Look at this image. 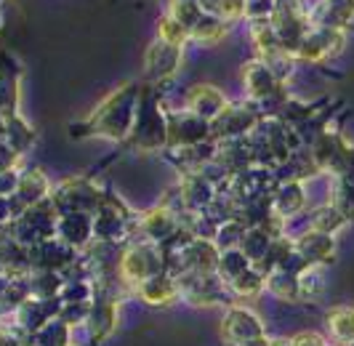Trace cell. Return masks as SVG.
<instances>
[{"label":"cell","instance_id":"obj_7","mask_svg":"<svg viewBox=\"0 0 354 346\" xmlns=\"http://www.w3.org/2000/svg\"><path fill=\"white\" fill-rule=\"evenodd\" d=\"M230 104L224 99V93L213 86H195L189 93H187V109L195 112L205 120H213L218 118Z\"/></svg>","mask_w":354,"mask_h":346},{"label":"cell","instance_id":"obj_12","mask_svg":"<svg viewBox=\"0 0 354 346\" xmlns=\"http://www.w3.org/2000/svg\"><path fill=\"white\" fill-rule=\"evenodd\" d=\"M200 6H203L205 14H213V17L224 19L227 24H232V21L245 19L248 0H200Z\"/></svg>","mask_w":354,"mask_h":346},{"label":"cell","instance_id":"obj_8","mask_svg":"<svg viewBox=\"0 0 354 346\" xmlns=\"http://www.w3.org/2000/svg\"><path fill=\"white\" fill-rule=\"evenodd\" d=\"M352 21H354V0H325V6L312 19V27L349 30Z\"/></svg>","mask_w":354,"mask_h":346},{"label":"cell","instance_id":"obj_15","mask_svg":"<svg viewBox=\"0 0 354 346\" xmlns=\"http://www.w3.org/2000/svg\"><path fill=\"white\" fill-rule=\"evenodd\" d=\"M299 248H301V253H306L309 259H328V256H333V251H336L333 237L325 235V232H309L306 237L299 240Z\"/></svg>","mask_w":354,"mask_h":346},{"label":"cell","instance_id":"obj_4","mask_svg":"<svg viewBox=\"0 0 354 346\" xmlns=\"http://www.w3.org/2000/svg\"><path fill=\"white\" fill-rule=\"evenodd\" d=\"M181 56H184V51L178 46L155 40L147 48V53H144V69H147V75L152 80H165V78L176 75L178 64H181Z\"/></svg>","mask_w":354,"mask_h":346},{"label":"cell","instance_id":"obj_11","mask_svg":"<svg viewBox=\"0 0 354 346\" xmlns=\"http://www.w3.org/2000/svg\"><path fill=\"white\" fill-rule=\"evenodd\" d=\"M91 229H93V224H91L88 213H67L56 224V232L67 242H83L91 235Z\"/></svg>","mask_w":354,"mask_h":346},{"label":"cell","instance_id":"obj_2","mask_svg":"<svg viewBox=\"0 0 354 346\" xmlns=\"http://www.w3.org/2000/svg\"><path fill=\"white\" fill-rule=\"evenodd\" d=\"M346 40H349V33L346 30H336V27H312L304 43L296 51V59L301 62H309V64H317V62H325V59H333L338 53L346 48Z\"/></svg>","mask_w":354,"mask_h":346},{"label":"cell","instance_id":"obj_10","mask_svg":"<svg viewBox=\"0 0 354 346\" xmlns=\"http://www.w3.org/2000/svg\"><path fill=\"white\" fill-rule=\"evenodd\" d=\"M46 194H48V181H46V176L40 171H30L19 179V187H17L19 203H24V206H37Z\"/></svg>","mask_w":354,"mask_h":346},{"label":"cell","instance_id":"obj_1","mask_svg":"<svg viewBox=\"0 0 354 346\" xmlns=\"http://www.w3.org/2000/svg\"><path fill=\"white\" fill-rule=\"evenodd\" d=\"M133 104H136L133 86H125L118 93H112L91 120L93 134L106 138H123L133 122Z\"/></svg>","mask_w":354,"mask_h":346},{"label":"cell","instance_id":"obj_19","mask_svg":"<svg viewBox=\"0 0 354 346\" xmlns=\"http://www.w3.org/2000/svg\"><path fill=\"white\" fill-rule=\"evenodd\" d=\"M272 11H274V0H248L245 19H250V21H264V19H272Z\"/></svg>","mask_w":354,"mask_h":346},{"label":"cell","instance_id":"obj_3","mask_svg":"<svg viewBox=\"0 0 354 346\" xmlns=\"http://www.w3.org/2000/svg\"><path fill=\"white\" fill-rule=\"evenodd\" d=\"M211 134V120L200 118L195 112H171L168 115V144L195 147L203 144Z\"/></svg>","mask_w":354,"mask_h":346},{"label":"cell","instance_id":"obj_6","mask_svg":"<svg viewBox=\"0 0 354 346\" xmlns=\"http://www.w3.org/2000/svg\"><path fill=\"white\" fill-rule=\"evenodd\" d=\"M243 83H245V91H248L256 102H266L269 96H274L277 91H283L280 80L274 78V72L261 59H253V62H248L243 67Z\"/></svg>","mask_w":354,"mask_h":346},{"label":"cell","instance_id":"obj_5","mask_svg":"<svg viewBox=\"0 0 354 346\" xmlns=\"http://www.w3.org/2000/svg\"><path fill=\"white\" fill-rule=\"evenodd\" d=\"M256 125V115L248 107H227L218 118L211 120V134L216 138H240L250 134Z\"/></svg>","mask_w":354,"mask_h":346},{"label":"cell","instance_id":"obj_18","mask_svg":"<svg viewBox=\"0 0 354 346\" xmlns=\"http://www.w3.org/2000/svg\"><path fill=\"white\" fill-rule=\"evenodd\" d=\"M344 221H346V216H344L336 206H325L312 213V226H315V232H325V235L336 232Z\"/></svg>","mask_w":354,"mask_h":346},{"label":"cell","instance_id":"obj_14","mask_svg":"<svg viewBox=\"0 0 354 346\" xmlns=\"http://www.w3.org/2000/svg\"><path fill=\"white\" fill-rule=\"evenodd\" d=\"M165 14L174 17L178 24H184V27L192 33V27L203 19L205 11H203L200 0H168V11H165Z\"/></svg>","mask_w":354,"mask_h":346},{"label":"cell","instance_id":"obj_21","mask_svg":"<svg viewBox=\"0 0 354 346\" xmlns=\"http://www.w3.org/2000/svg\"><path fill=\"white\" fill-rule=\"evenodd\" d=\"M6 3H8V0H0V8H3V6H6Z\"/></svg>","mask_w":354,"mask_h":346},{"label":"cell","instance_id":"obj_16","mask_svg":"<svg viewBox=\"0 0 354 346\" xmlns=\"http://www.w3.org/2000/svg\"><path fill=\"white\" fill-rule=\"evenodd\" d=\"M158 40L162 43H171V46H178V48H184L192 37H189V30L184 27V24H178L174 17H160L158 19Z\"/></svg>","mask_w":354,"mask_h":346},{"label":"cell","instance_id":"obj_17","mask_svg":"<svg viewBox=\"0 0 354 346\" xmlns=\"http://www.w3.org/2000/svg\"><path fill=\"white\" fill-rule=\"evenodd\" d=\"M6 141H8L17 152H24V149L32 144V131L19 120L17 115H11V118H6Z\"/></svg>","mask_w":354,"mask_h":346},{"label":"cell","instance_id":"obj_22","mask_svg":"<svg viewBox=\"0 0 354 346\" xmlns=\"http://www.w3.org/2000/svg\"><path fill=\"white\" fill-rule=\"evenodd\" d=\"M0 27H3V14H0Z\"/></svg>","mask_w":354,"mask_h":346},{"label":"cell","instance_id":"obj_20","mask_svg":"<svg viewBox=\"0 0 354 346\" xmlns=\"http://www.w3.org/2000/svg\"><path fill=\"white\" fill-rule=\"evenodd\" d=\"M17 149L11 147V144H6V141H0V173L11 171V165L17 163Z\"/></svg>","mask_w":354,"mask_h":346},{"label":"cell","instance_id":"obj_9","mask_svg":"<svg viewBox=\"0 0 354 346\" xmlns=\"http://www.w3.org/2000/svg\"><path fill=\"white\" fill-rule=\"evenodd\" d=\"M227 35H230V24H227L224 19L213 17V14H203V19L192 27L189 37H192L195 43H203V46H216V43H221Z\"/></svg>","mask_w":354,"mask_h":346},{"label":"cell","instance_id":"obj_13","mask_svg":"<svg viewBox=\"0 0 354 346\" xmlns=\"http://www.w3.org/2000/svg\"><path fill=\"white\" fill-rule=\"evenodd\" d=\"M304 206V187L299 181H288L280 187L277 197H274V213L277 216H290V213H299Z\"/></svg>","mask_w":354,"mask_h":346}]
</instances>
